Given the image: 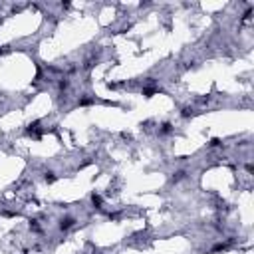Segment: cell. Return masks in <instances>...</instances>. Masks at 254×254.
I'll return each instance as SVG.
<instances>
[{
    "mask_svg": "<svg viewBox=\"0 0 254 254\" xmlns=\"http://www.w3.org/2000/svg\"><path fill=\"white\" fill-rule=\"evenodd\" d=\"M74 224H76V219H74V216H64V219H60V224H58V226H60L62 232H66V230H70Z\"/></svg>",
    "mask_w": 254,
    "mask_h": 254,
    "instance_id": "1",
    "label": "cell"
},
{
    "mask_svg": "<svg viewBox=\"0 0 254 254\" xmlns=\"http://www.w3.org/2000/svg\"><path fill=\"white\" fill-rule=\"evenodd\" d=\"M46 181H48V183H54V181H56V177H54L52 171H50V173H46Z\"/></svg>",
    "mask_w": 254,
    "mask_h": 254,
    "instance_id": "5",
    "label": "cell"
},
{
    "mask_svg": "<svg viewBox=\"0 0 254 254\" xmlns=\"http://www.w3.org/2000/svg\"><path fill=\"white\" fill-rule=\"evenodd\" d=\"M30 230L40 232V224H38V220H30Z\"/></svg>",
    "mask_w": 254,
    "mask_h": 254,
    "instance_id": "2",
    "label": "cell"
},
{
    "mask_svg": "<svg viewBox=\"0 0 254 254\" xmlns=\"http://www.w3.org/2000/svg\"><path fill=\"white\" fill-rule=\"evenodd\" d=\"M219 145H220V139H212V141H210V147H219Z\"/></svg>",
    "mask_w": 254,
    "mask_h": 254,
    "instance_id": "6",
    "label": "cell"
},
{
    "mask_svg": "<svg viewBox=\"0 0 254 254\" xmlns=\"http://www.w3.org/2000/svg\"><path fill=\"white\" fill-rule=\"evenodd\" d=\"M161 133H171V123H163L161 125Z\"/></svg>",
    "mask_w": 254,
    "mask_h": 254,
    "instance_id": "4",
    "label": "cell"
},
{
    "mask_svg": "<svg viewBox=\"0 0 254 254\" xmlns=\"http://www.w3.org/2000/svg\"><path fill=\"white\" fill-rule=\"evenodd\" d=\"M183 177H185V171H177V173L173 175V181H181Z\"/></svg>",
    "mask_w": 254,
    "mask_h": 254,
    "instance_id": "3",
    "label": "cell"
}]
</instances>
